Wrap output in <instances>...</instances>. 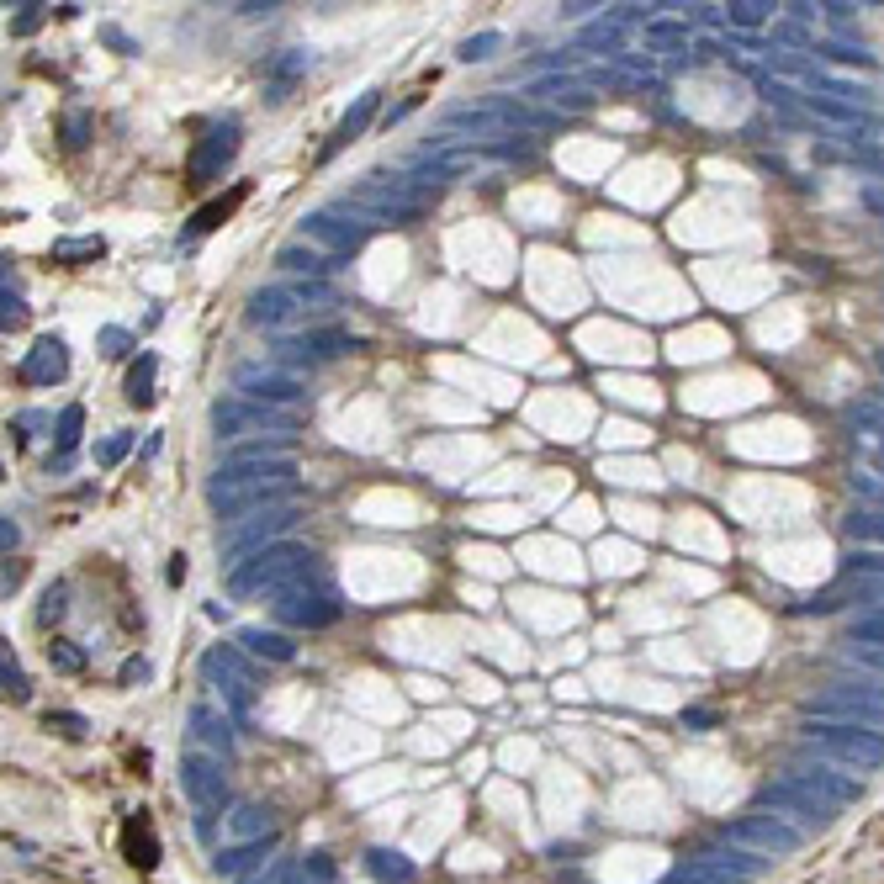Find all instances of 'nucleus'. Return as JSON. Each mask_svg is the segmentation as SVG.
<instances>
[{
    "mask_svg": "<svg viewBox=\"0 0 884 884\" xmlns=\"http://www.w3.org/2000/svg\"><path fill=\"white\" fill-rule=\"evenodd\" d=\"M339 614H345V604H339L334 583L296 588V593H281V598H276V620H281V625H296V631H323V625H334Z\"/></svg>",
    "mask_w": 884,
    "mask_h": 884,
    "instance_id": "6e6552de",
    "label": "nucleus"
},
{
    "mask_svg": "<svg viewBox=\"0 0 884 884\" xmlns=\"http://www.w3.org/2000/svg\"><path fill=\"white\" fill-rule=\"evenodd\" d=\"M683 725H715V709H683Z\"/></svg>",
    "mask_w": 884,
    "mask_h": 884,
    "instance_id": "5fc2aeb1",
    "label": "nucleus"
},
{
    "mask_svg": "<svg viewBox=\"0 0 884 884\" xmlns=\"http://www.w3.org/2000/svg\"><path fill=\"white\" fill-rule=\"evenodd\" d=\"M170 583H185V556H170Z\"/></svg>",
    "mask_w": 884,
    "mask_h": 884,
    "instance_id": "6e6d98bb",
    "label": "nucleus"
},
{
    "mask_svg": "<svg viewBox=\"0 0 884 884\" xmlns=\"http://www.w3.org/2000/svg\"><path fill=\"white\" fill-rule=\"evenodd\" d=\"M276 265L307 276V281H323V270H334V260H329L323 249H313V244H287V249H276Z\"/></svg>",
    "mask_w": 884,
    "mask_h": 884,
    "instance_id": "5701e85b",
    "label": "nucleus"
},
{
    "mask_svg": "<svg viewBox=\"0 0 884 884\" xmlns=\"http://www.w3.org/2000/svg\"><path fill=\"white\" fill-rule=\"evenodd\" d=\"M853 493H858V498H863L869 509H880V514H884V476L858 472V476H853Z\"/></svg>",
    "mask_w": 884,
    "mask_h": 884,
    "instance_id": "f704fd0d",
    "label": "nucleus"
},
{
    "mask_svg": "<svg viewBox=\"0 0 884 884\" xmlns=\"http://www.w3.org/2000/svg\"><path fill=\"white\" fill-rule=\"evenodd\" d=\"M371 238V223H339L334 212H313V218H302V244H313V249H323L329 260H339V254H355L360 244Z\"/></svg>",
    "mask_w": 884,
    "mask_h": 884,
    "instance_id": "9b49d317",
    "label": "nucleus"
},
{
    "mask_svg": "<svg viewBox=\"0 0 884 884\" xmlns=\"http://www.w3.org/2000/svg\"><path fill=\"white\" fill-rule=\"evenodd\" d=\"M805 747L826 763L847 768H884V736L874 725H847V720H805Z\"/></svg>",
    "mask_w": 884,
    "mask_h": 884,
    "instance_id": "f03ea898",
    "label": "nucleus"
},
{
    "mask_svg": "<svg viewBox=\"0 0 884 884\" xmlns=\"http://www.w3.org/2000/svg\"><path fill=\"white\" fill-rule=\"evenodd\" d=\"M101 254H107L101 238H59V244H54V260H59V265H69V260H101Z\"/></svg>",
    "mask_w": 884,
    "mask_h": 884,
    "instance_id": "7c9ffc66",
    "label": "nucleus"
},
{
    "mask_svg": "<svg viewBox=\"0 0 884 884\" xmlns=\"http://www.w3.org/2000/svg\"><path fill=\"white\" fill-rule=\"evenodd\" d=\"M143 678H149V662H143V657H133V662L122 667V683H143Z\"/></svg>",
    "mask_w": 884,
    "mask_h": 884,
    "instance_id": "603ef678",
    "label": "nucleus"
},
{
    "mask_svg": "<svg viewBox=\"0 0 884 884\" xmlns=\"http://www.w3.org/2000/svg\"><path fill=\"white\" fill-rule=\"evenodd\" d=\"M302 874H307V880H313V884H329V880H334V863H329V858H323V853H313V858H307V869H302Z\"/></svg>",
    "mask_w": 884,
    "mask_h": 884,
    "instance_id": "de8ad7c7",
    "label": "nucleus"
},
{
    "mask_svg": "<svg viewBox=\"0 0 884 884\" xmlns=\"http://www.w3.org/2000/svg\"><path fill=\"white\" fill-rule=\"evenodd\" d=\"M842 572H847V578H884V551H863V545H858V551L842 562Z\"/></svg>",
    "mask_w": 884,
    "mask_h": 884,
    "instance_id": "473e14b6",
    "label": "nucleus"
},
{
    "mask_svg": "<svg viewBox=\"0 0 884 884\" xmlns=\"http://www.w3.org/2000/svg\"><path fill=\"white\" fill-rule=\"evenodd\" d=\"M234 154H238V117L212 122V127L196 138L191 159H185V185H212V180H223V170L234 165Z\"/></svg>",
    "mask_w": 884,
    "mask_h": 884,
    "instance_id": "39448f33",
    "label": "nucleus"
},
{
    "mask_svg": "<svg viewBox=\"0 0 884 884\" xmlns=\"http://www.w3.org/2000/svg\"><path fill=\"white\" fill-rule=\"evenodd\" d=\"M127 451H133V434H112V440H101V445H96V461H101V467H117Z\"/></svg>",
    "mask_w": 884,
    "mask_h": 884,
    "instance_id": "ea45409f",
    "label": "nucleus"
},
{
    "mask_svg": "<svg viewBox=\"0 0 884 884\" xmlns=\"http://www.w3.org/2000/svg\"><path fill=\"white\" fill-rule=\"evenodd\" d=\"M228 831H234V842H260V837H276V821L265 805H234Z\"/></svg>",
    "mask_w": 884,
    "mask_h": 884,
    "instance_id": "bb28decb",
    "label": "nucleus"
},
{
    "mask_svg": "<svg viewBox=\"0 0 884 884\" xmlns=\"http://www.w3.org/2000/svg\"><path fill=\"white\" fill-rule=\"evenodd\" d=\"M276 853V837H260V842H234V847H218L212 853V869L218 874H254V869H265V858Z\"/></svg>",
    "mask_w": 884,
    "mask_h": 884,
    "instance_id": "6ab92c4d",
    "label": "nucleus"
},
{
    "mask_svg": "<svg viewBox=\"0 0 884 884\" xmlns=\"http://www.w3.org/2000/svg\"><path fill=\"white\" fill-rule=\"evenodd\" d=\"M296 418L287 408H270V403H249V398H228L212 408V429L218 440H234V434H249V429H292Z\"/></svg>",
    "mask_w": 884,
    "mask_h": 884,
    "instance_id": "9d476101",
    "label": "nucleus"
},
{
    "mask_svg": "<svg viewBox=\"0 0 884 884\" xmlns=\"http://www.w3.org/2000/svg\"><path fill=\"white\" fill-rule=\"evenodd\" d=\"M191 731H196V742H202V747H212L218 758H228V752H234V720H228L223 709L191 705Z\"/></svg>",
    "mask_w": 884,
    "mask_h": 884,
    "instance_id": "412c9836",
    "label": "nucleus"
},
{
    "mask_svg": "<svg viewBox=\"0 0 884 884\" xmlns=\"http://www.w3.org/2000/svg\"><path fill=\"white\" fill-rule=\"evenodd\" d=\"M302 69H307V59H302V54H292V59L276 64V85H270V101H281V96H287V85H292Z\"/></svg>",
    "mask_w": 884,
    "mask_h": 884,
    "instance_id": "58836bf2",
    "label": "nucleus"
},
{
    "mask_svg": "<svg viewBox=\"0 0 884 884\" xmlns=\"http://www.w3.org/2000/svg\"><path fill=\"white\" fill-rule=\"evenodd\" d=\"M48 725H59L64 736H85V731H90V725H85V715H74V709H54V715H48Z\"/></svg>",
    "mask_w": 884,
    "mask_h": 884,
    "instance_id": "37998d69",
    "label": "nucleus"
},
{
    "mask_svg": "<svg viewBox=\"0 0 884 884\" xmlns=\"http://www.w3.org/2000/svg\"><path fill=\"white\" fill-rule=\"evenodd\" d=\"M847 641H853V647H884V609L853 620V625H847Z\"/></svg>",
    "mask_w": 884,
    "mask_h": 884,
    "instance_id": "2f4dec72",
    "label": "nucleus"
},
{
    "mask_svg": "<svg viewBox=\"0 0 884 884\" xmlns=\"http://www.w3.org/2000/svg\"><path fill=\"white\" fill-rule=\"evenodd\" d=\"M122 858L138 869V874H154L159 869V831H154V816L149 811H133L122 821Z\"/></svg>",
    "mask_w": 884,
    "mask_h": 884,
    "instance_id": "2eb2a0df",
    "label": "nucleus"
},
{
    "mask_svg": "<svg viewBox=\"0 0 884 884\" xmlns=\"http://www.w3.org/2000/svg\"><path fill=\"white\" fill-rule=\"evenodd\" d=\"M307 313V302H302V292H296V281H287V287H265V292H254L249 296V323L260 329H281V323H292V318H302Z\"/></svg>",
    "mask_w": 884,
    "mask_h": 884,
    "instance_id": "4468645a",
    "label": "nucleus"
},
{
    "mask_svg": "<svg viewBox=\"0 0 884 884\" xmlns=\"http://www.w3.org/2000/svg\"><path fill=\"white\" fill-rule=\"evenodd\" d=\"M238 398L270 403V408H292V403L307 398V387L296 382L292 371H244V376H238Z\"/></svg>",
    "mask_w": 884,
    "mask_h": 884,
    "instance_id": "ddd939ff",
    "label": "nucleus"
},
{
    "mask_svg": "<svg viewBox=\"0 0 884 884\" xmlns=\"http://www.w3.org/2000/svg\"><path fill=\"white\" fill-rule=\"evenodd\" d=\"M355 339L345 334V329H313V334H302V339H287L281 345V355L296 350V360H329V355H345Z\"/></svg>",
    "mask_w": 884,
    "mask_h": 884,
    "instance_id": "4be33fe9",
    "label": "nucleus"
},
{
    "mask_svg": "<svg viewBox=\"0 0 884 884\" xmlns=\"http://www.w3.org/2000/svg\"><path fill=\"white\" fill-rule=\"evenodd\" d=\"M48 657H54V667H59V673H80V667H85V657L69 647V641H54V647H48Z\"/></svg>",
    "mask_w": 884,
    "mask_h": 884,
    "instance_id": "79ce46f5",
    "label": "nucleus"
},
{
    "mask_svg": "<svg viewBox=\"0 0 884 884\" xmlns=\"http://www.w3.org/2000/svg\"><path fill=\"white\" fill-rule=\"evenodd\" d=\"M180 789H185V800H191L196 811H212V816H223V811L234 805L228 778H223V763L207 758V752H185V758H180Z\"/></svg>",
    "mask_w": 884,
    "mask_h": 884,
    "instance_id": "423d86ee",
    "label": "nucleus"
},
{
    "mask_svg": "<svg viewBox=\"0 0 884 884\" xmlns=\"http://www.w3.org/2000/svg\"><path fill=\"white\" fill-rule=\"evenodd\" d=\"M376 107H382V96H376V90H365V96H360V101H355L350 112H345V117H339V127H334V138H329V143H323V154H318V159H323V165H329V159H334V154H339V149H345V143H355V138H360V133H365V127H371V117H376Z\"/></svg>",
    "mask_w": 884,
    "mask_h": 884,
    "instance_id": "aec40b11",
    "label": "nucleus"
},
{
    "mask_svg": "<svg viewBox=\"0 0 884 884\" xmlns=\"http://www.w3.org/2000/svg\"><path fill=\"white\" fill-rule=\"evenodd\" d=\"M0 683H5V699H27V678H21V667H16V657H11V647H5V667H0Z\"/></svg>",
    "mask_w": 884,
    "mask_h": 884,
    "instance_id": "4c0bfd02",
    "label": "nucleus"
},
{
    "mask_svg": "<svg viewBox=\"0 0 884 884\" xmlns=\"http://www.w3.org/2000/svg\"><path fill=\"white\" fill-rule=\"evenodd\" d=\"M758 811H773L778 821H789L794 831H821V826L831 821V816H837L831 805L811 800V794H805L800 784H789L784 773H778L773 784H763V789H758Z\"/></svg>",
    "mask_w": 884,
    "mask_h": 884,
    "instance_id": "20e7f679",
    "label": "nucleus"
},
{
    "mask_svg": "<svg viewBox=\"0 0 884 884\" xmlns=\"http://www.w3.org/2000/svg\"><path fill=\"white\" fill-rule=\"evenodd\" d=\"M647 38L651 43H673V38H689V27L683 21H657V27H647Z\"/></svg>",
    "mask_w": 884,
    "mask_h": 884,
    "instance_id": "49530a36",
    "label": "nucleus"
},
{
    "mask_svg": "<svg viewBox=\"0 0 884 884\" xmlns=\"http://www.w3.org/2000/svg\"><path fill=\"white\" fill-rule=\"evenodd\" d=\"M69 376V355H64V339H38L32 350H27V360H21V382H38V387H54V382H64Z\"/></svg>",
    "mask_w": 884,
    "mask_h": 884,
    "instance_id": "a211bd4d",
    "label": "nucleus"
},
{
    "mask_svg": "<svg viewBox=\"0 0 884 884\" xmlns=\"http://www.w3.org/2000/svg\"><path fill=\"white\" fill-rule=\"evenodd\" d=\"M85 133H90L85 112H69V117H64V143H69V149H80V143H85Z\"/></svg>",
    "mask_w": 884,
    "mask_h": 884,
    "instance_id": "c03bdc74",
    "label": "nucleus"
},
{
    "mask_svg": "<svg viewBox=\"0 0 884 884\" xmlns=\"http://www.w3.org/2000/svg\"><path fill=\"white\" fill-rule=\"evenodd\" d=\"M694 858H705L709 869H720V874H736V880H747V884H752V880H758V874L768 869V863H773V858H763V853H747V847H736V842H725V837L705 842Z\"/></svg>",
    "mask_w": 884,
    "mask_h": 884,
    "instance_id": "dca6fc26",
    "label": "nucleus"
},
{
    "mask_svg": "<svg viewBox=\"0 0 884 884\" xmlns=\"http://www.w3.org/2000/svg\"><path fill=\"white\" fill-rule=\"evenodd\" d=\"M21 318H27V307H21V296H11V292H5V313H0V323H5V329H16Z\"/></svg>",
    "mask_w": 884,
    "mask_h": 884,
    "instance_id": "3c124183",
    "label": "nucleus"
},
{
    "mask_svg": "<svg viewBox=\"0 0 884 884\" xmlns=\"http://www.w3.org/2000/svg\"><path fill=\"white\" fill-rule=\"evenodd\" d=\"M763 11H768V5H731V21H736V27H758V21H763Z\"/></svg>",
    "mask_w": 884,
    "mask_h": 884,
    "instance_id": "09e8293b",
    "label": "nucleus"
},
{
    "mask_svg": "<svg viewBox=\"0 0 884 884\" xmlns=\"http://www.w3.org/2000/svg\"><path fill=\"white\" fill-rule=\"evenodd\" d=\"M101 345H107V355H122L127 334H122V329H101Z\"/></svg>",
    "mask_w": 884,
    "mask_h": 884,
    "instance_id": "864d4df0",
    "label": "nucleus"
},
{
    "mask_svg": "<svg viewBox=\"0 0 884 884\" xmlns=\"http://www.w3.org/2000/svg\"><path fill=\"white\" fill-rule=\"evenodd\" d=\"M816 720H847V725H884V689H858V683H831L816 699Z\"/></svg>",
    "mask_w": 884,
    "mask_h": 884,
    "instance_id": "0eeeda50",
    "label": "nucleus"
},
{
    "mask_svg": "<svg viewBox=\"0 0 884 884\" xmlns=\"http://www.w3.org/2000/svg\"><path fill=\"white\" fill-rule=\"evenodd\" d=\"M662 884H747V880L709 869L705 858H683V863H673V869H667V880H662Z\"/></svg>",
    "mask_w": 884,
    "mask_h": 884,
    "instance_id": "cd10ccee",
    "label": "nucleus"
},
{
    "mask_svg": "<svg viewBox=\"0 0 884 884\" xmlns=\"http://www.w3.org/2000/svg\"><path fill=\"white\" fill-rule=\"evenodd\" d=\"M863 667H874V673H884V647H847Z\"/></svg>",
    "mask_w": 884,
    "mask_h": 884,
    "instance_id": "8fccbe9b",
    "label": "nucleus"
},
{
    "mask_svg": "<svg viewBox=\"0 0 884 884\" xmlns=\"http://www.w3.org/2000/svg\"><path fill=\"white\" fill-rule=\"evenodd\" d=\"M292 498V482H270V487H244L234 498H218L212 514L218 519H238V514H265V509H287Z\"/></svg>",
    "mask_w": 884,
    "mask_h": 884,
    "instance_id": "f3484780",
    "label": "nucleus"
},
{
    "mask_svg": "<svg viewBox=\"0 0 884 884\" xmlns=\"http://www.w3.org/2000/svg\"><path fill=\"white\" fill-rule=\"evenodd\" d=\"M318 583H329V572L318 567L313 551H302V545H265V551H254L244 567H234L228 593H234V598H244V593L281 598V593H296V588H318Z\"/></svg>",
    "mask_w": 884,
    "mask_h": 884,
    "instance_id": "f257e3e1",
    "label": "nucleus"
},
{
    "mask_svg": "<svg viewBox=\"0 0 884 884\" xmlns=\"http://www.w3.org/2000/svg\"><path fill=\"white\" fill-rule=\"evenodd\" d=\"M365 869H371L382 884H413V874H418L413 858H403L398 847H371V853H365Z\"/></svg>",
    "mask_w": 884,
    "mask_h": 884,
    "instance_id": "a878e982",
    "label": "nucleus"
},
{
    "mask_svg": "<svg viewBox=\"0 0 884 884\" xmlns=\"http://www.w3.org/2000/svg\"><path fill=\"white\" fill-rule=\"evenodd\" d=\"M842 530L853 535L863 551H869V545H880V551H884V514H880V509H853V514L842 519Z\"/></svg>",
    "mask_w": 884,
    "mask_h": 884,
    "instance_id": "c85d7f7f",
    "label": "nucleus"
},
{
    "mask_svg": "<svg viewBox=\"0 0 884 884\" xmlns=\"http://www.w3.org/2000/svg\"><path fill=\"white\" fill-rule=\"evenodd\" d=\"M154 371H159V360L154 355H138V365L127 371V403H154Z\"/></svg>",
    "mask_w": 884,
    "mask_h": 884,
    "instance_id": "c756f323",
    "label": "nucleus"
},
{
    "mask_svg": "<svg viewBox=\"0 0 884 884\" xmlns=\"http://www.w3.org/2000/svg\"><path fill=\"white\" fill-rule=\"evenodd\" d=\"M244 196H249V180H244V185H234L228 196H218V202L196 207V212H191V234H212V228H223V223L238 212V202H244Z\"/></svg>",
    "mask_w": 884,
    "mask_h": 884,
    "instance_id": "393cba45",
    "label": "nucleus"
},
{
    "mask_svg": "<svg viewBox=\"0 0 884 884\" xmlns=\"http://www.w3.org/2000/svg\"><path fill=\"white\" fill-rule=\"evenodd\" d=\"M64 598H69V588H64V583H54V588L43 593V604H38V625H54V620H64V609H69Z\"/></svg>",
    "mask_w": 884,
    "mask_h": 884,
    "instance_id": "c9c22d12",
    "label": "nucleus"
},
{
    "mask_svg": "<svg viewBox=\"0 0 884 884\" xmlns=\"http://www.w3.org/2000/svg\"><path fill=\"white\" fill-rule=\"evenodd\" d=\"M583 43H593V48H609V54H620V32H614V27H588V32H583Z\"/></svg>",
    "mask_w": 884,
    "mask_h": 884,
    "instance_id": "a18cd8bd",
    "label": "nucleus"
},
{
    "mask_svg": "<svg viewBox=\"0 0 884 884\" xmlns=\"http://www.w3.org/2000/svg\"><path fill=\"white\" fill-rule=\"evenodd\" d=\"M292 874H296V863H292V858H276L270 869H254V874H244L238 884H287Z\"/></svg>",
    "mask_w": 884,
    "mask_h": 884,
    "instance_id": "e433bc0d",
    "label": "nucleus"
},
{
    "mask_svg": "<svg viewBox=\"0 0 884 884\" xmlns=\"http://www.w3.org/2000/svg\"><path fill=\"white\" fill-rule=\"evenodd\" d=\"M296 514L292 503L287 509H265V514H254V525H244V530H234L228 540H223V562H238V556H249V551H265L276 535H292L296 530Z\"/></svg>",
    "mask_w": 884,
    "mask_h": 884,
    "instance_id": "f8f14e48",
    "label": "nucleus"
},
{
    "mask_svg": "<svg viewBox=\"0 0 884 884\" xmlns=\"http://www.w3.org/2000/svg\"><path fill=\"white\" fill-rule=\"evenodd\" d=\"M80 424H85V408H80V403H69V408L59 413V445H64V451H74V445H80Z\"/></svg>",
    "mask_w": 884,
    "mask_h": 884,
    "instance_id": "72a5a7b5",
    "label": "nucleus"
},
{
    "mask_svg": "<svg viewBox=\"0 0 884 884\" xmlns=\"http://www.w3.org/2000/svg\"><path fill=\"white\" fill-rule=\"evenodd\" d=\"M720 837L736 842V847H747V853H763V858H789V853L805 842V831H794L789 821H778V816H768V811H752V816L731 821Z\"/></svg>",
    "mask_w": 884,
    "mask_h": 884,
    "instance_id": "7ed1b4c3",
    "label": "nucleus"
},
{
    "mask_svg": "<svg viewBox=\"0 0 884 884\" xmlns=\"http://www.w3.org/2000/svg\"><path fill=\"white\" fill-rule=\"evenodd\" d=\"M784 778H789V784H800L811 800H821V805H831V811H842V805H858V800H863V784H858V778H847V773H837V763H826V758H816V763H794Z\"/></svg>",
    "mask_w": 884,
    "mask_h": 884,
    "instance_id": "1a4fd4ad",
    "label": "nucleus"
},
{
    "mask_svg": "<svg viewBox=\"0 0 884 884\" xmlns=\"http://www.w3.org/2000/svg\"><path fill=\"white\" fill-rule=\"evenodd\" d=\"M498 43H503L498 32H482V38H467V43H461V59H467V64H476V59H493V48H498Z\"/></svg>",
    "mask_w": 884,
    "mask_h": 884,
    "instance_id": "a19ab883",
    "label": "nucleus"
},
{
    "mask_svg": "<svg viewBox=\"0 0 884 884\" xmlns=\"http://www.w3.org/2000/svg\"><path fill=\"white\" fill-rule=\"evenodd\" d=\"M238 647L249 651V657H265V662H292L296 647L281 636V631H265V625H249V631H238Z\"/></svg>",
    "mask_w": 884,
    "mask_h": 884,
    "instance_id": "b1692460",
    "label": "nucleus"
}]
</instances>
